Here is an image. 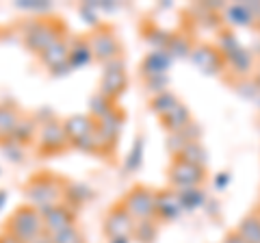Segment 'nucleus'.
<instances>
[{
  "label": "nucleus",
  "mask_w": 260,
  "mask_h": 243,
  "mask_svg": "<svg viewBox=\"0 0 260 243\" xmlns=\"http://www.w3.org/2000/svg\"><path fill=\"white\" fill-rule=\"evenodd\" d=\"M24 193L28 196V204L42 213L46 208L61 204L63 187L59 178H54L52 174H35L24 187Z\"/></svg>",
  "instance_id": "f257e3e1"
},
{
  "label": "nucleus",
  "mask_w": 260,
  "mask_h": 243,
  "mask_svg": "<svg viewBox=\"0 0 260 243\" xmlns=\"http://www.w3.org/2000/svg\"><path fill=\"white\" fill-rule=\"evenodd\" d=\"M7 230L15 234L24 243H32L44 234V222L42 213L35 206H22L11 215V220L7 222Z\"/></svg>",
  "instance_id": "f03ea898"
},
{
  "label": "nucleus",
  "mask_w": 260,
  "mask_h": 243,
  "mask_svg": "<svg viewBox=\"0 0 260 243\" xmlns=\"http://www.w3.org/2000/svg\"><path fill=\"white\" fill-rule=\"evenodd\" d=\"M121 206L128 210V215L135 222H148L156 217V204H158V193H154L152 189L137 185L133 187L119 202Z\"/></svg>",
  "instance_id": "7ed1b4c3"
},
{
  "label": "nucleus",
  "mask_w": 260,
  "mask_h": 243,
  "mask_svg": "<svg viewBox=\"0 0 260 243\" xmlns=\"http://www.w3.org/2000/svg\"><path fill=\"white\" fill-rule=\"evenodd\" d=\"M59 39H63L59 35V24L50 22V20H39V22H32L26 35H24V42L30 48L32 52H46L52 44H56Z\"/></svg>",
  "instance_id": "20e7f679"
},
{
  "label": "nucleus",
  "mask_w": 260,
  "mask_h": 243,
  "mask_svg": "<svg viewBox=\"0 0 260 243\" xmlns=\"http://www.w3.org/2000/svg\"><path fill=\"white\" fill-rule=\"evenodd\" d=\"M204 167L202 165H195V163H189L184 159H174V163L169 165V180L172 185L182 191V189H195L204 183Z\"/></svg>",
  "instance_id": "39448f33"
},
{
  "label": "nucleus",
  "mask_w": 260,
  "mask_h": 243,
  "mask_svg": "<svg viewBox=\"0 0 260 243\" xmlns=\"http://www.w3.org/2000/svg\"><path fill=\"white\" fill-rule=\"evenodd\" d=\"M135 220L121 204L113 206L104 220V232L109 239H130V234H135Z\"/></svg>",
  "instance_id": "423d86ee"
},
{
  "label": "nucleus",
  "mask_w": 260,
  "mask_h": 243,
  "mask_svg": "<svg viewBox=\"0 0 260 243\" xmlns=\"http://www.w3.org/2000/svg\"><path fill=\"white\" fill-rule=\"evenodd\" d=\"M70 145L68 133H65L63 122H46L39 131V150L44 155H56Z\"/></svg>",
  "instance_id": "0eeeda50"
},
{
  "label": "nucleus",
  "mask_w": 260,
  "mask_h": 243,
  "mask_svg": "<svg viewBox=\"0 0 260 243\" xmlns=\"http://www.w3.org/2000/svg\"><path fill=\"white\" fill-rule=\"evenodd\" d=\"M42 222H44V232L48 234V237H54V234L72 228L74 222H76V215L70 206L56 204V206L42 210Z\"/></svg>",
  "instance_id": "6e6552de"
},
{
  "label": "nucleus",
  "mask_w": 260,
  "mask_h": 243,
  "mask_svg": "<svg viewBox=\"0 0 260 243\" xmlns=\"http://www.w3.org/2000/svg\"><path fill=\"white\" fill-rule=\"evenodd\" d=\"M89 46H91V54L98 61L113 63L119 54V42L109 26H100V31L93 33V37L89 39Z\"/></svg>",
  "instance_id": "1a4fd4ad"
},
{
  "label": "nucleus",
  "mask_w": 260,
  "mask_h": 243,
  "mask_svg": "<svg viewBox=\"0 0 260 243\" xmlns=\"http://www.w3.org/2000/svg\"><path fill=\"white\" fill-rule=\"evenodd\" d=\"M126 83H128V76H126L124 66L117 63V61H113V63H109V68H107V72H104V76H102L100 94H104L111 100H115L119 94H124Z\"/></svg>",
  "instance_id": "9d476101"
},
{
  "label": "nucleus",
  "mask_w": 260,
  "mask_h": 243,
  "mask_svg": "<svg viewBox=\"0 0 260 243\" xmlns=\"http://www.w3.org/2000/svg\"><path fill=\"white\" fill-rule=\"evenodd\" d=\"M63 126H65V133H68V139L70 143H78V141H83L85 137H89L93 133V119L89 117V115H72L70 119H65L63 122Z\"/></svg>",
  "instance_id": "9b49d317"
},
{
  "label": "nucleus",
  "mask_w": 260,
  "mask_h": 243,
  "mask_svg": "<svg viewBox=\"0 0 260 243\" xmlns=\"http://www.w3.org/2000/svg\"><path fill=\"white\" fill-rule=\"evenodd\" d=\"M182 200H180V193L176 191H167L165 196L158 193V204H156V217H165V220H174L176 215L182 213Z\"/></svg>",
  "instance_id": "f8f14e48"
},
{
  "label": "nucleus",
  "mask_w": 260,
  "mask_h": 243,
  "mask_svg": "<svg viewBox=\"0 0 260 243\" xmlns=\"http://www.w3.org/2000/svg\"><path fill=\"white\" fill-rule=\"evenodd\" d=\"M160 119H162V126H165L172 135L174 133H182L186 126L193 124V122H191V113H189V109H186L184 104H178L176 109H172L167 115H162Z\"/></svg>",
  "instance_id": "ddd939ff"
},
{
  "label": "nucleus",
  "mask_w": 260,
  "mask_h": 243,
  "mask_svg": "<svg viewBox=\"0 0 260 243\" xmlns=\"http://www.w3.org/2000/svg\"><path fill=\"white\" fill-rule=\"evenodd\" d=\"M20 119V111L15 107H9V104L0 107V141H11Z\"/></svg>",
  "instance_id": "4468645a"
},
{
  "label": "nucleus",
  "mask_w": 260,
  "mask_h": 243,
  "mask_svg": "<svg viewBox=\"0 0 260 243\" xmlns=\"http://www.w3.org/2000/svg\"><path fill=\"white\" fill-rule=\"evenodd\" d=\"M42 61L50 70H56L61 63H68L70 61V46H68V42H65V39H59L56 44H52L46 52H42Z\"/></svg>",
  "instance_id": "2eb2a0df"
},
{
  "label": "nucleus",
  "mask_w": 260,
  "mask_h": 243,
  "mask_svg": "<svg viewBox=\"0 0 260 243\" xmlns=\"http://www.w3.org/2000/svg\"><path fill=\"white\" fill-rule=\"evenodd\" d=\"M247 243H260V213H251L241 222L237 230Z\"/></svg>",
  "instance_id": "dca6fc26"
},
{
  "label": "nucleus",
  "mask_w": 260,
  "mask_h": 243,
  "mask_svg": "<svg viewBox=\"0 0 260 243\" xmlns=\"http://www.w3.org/2000/svg\"><path fill=\"white\" fill-rule=\"evenodd\" d=\"M178 104H180V100H178L174 94H169V92H162V94H158L156 98L152 100V109L156 111L158 115L162 117V115H167V113L172 111V109H176Z\"/></svg>",
  "instance_id": "f3484780"
},
{
  "label": "nucleus",
  "mask_w": 260,
  "mask_h": 243,
  "mask_svg": "<svg viewBox=\"0 0 260 243\" xmlns=\"http://www.w3.org/2000/svg\"><path fill=\"white\" fill-rule=\"evenodd\" d=\"M50 239H52V243H83V234H80V230L76 228V226H72V228L54 234V237H50Z\"/></svg>",
  "instance_id": "a211bd4d"
},
{
  "label": "nucleus",
  "mask_w": 260,
  "mask_h": 243,
  "mask_svg": "<svg viewBox=\"0 0 260 243\" xmlns=\"http://www.w3.org/2000/svg\"><path fill=\"white\" fill-rule=\"evenodd\" d=\"M0 243H24V241H20L15 234H11L9 230H5L3 234H0Z\"/></svg>",
  "instance_id": "6ab92c4d"
},
{
  "label": "nucleus",
  "mask_w": 260,
  "mask_h": 243,
  "mask_svg": "<svg viewBox=\"0 0 260 243\" xmlns=\"http://www.w3.org/2000/svg\"><path fill=\"white\" fill-rule=\"evenodd\" d=\"M223 243H247V241L243 239L239 232H230V234L225 237V241H223Z\"/></svg>",
  "instance_id": "aec40b11"
}]
</instances>
